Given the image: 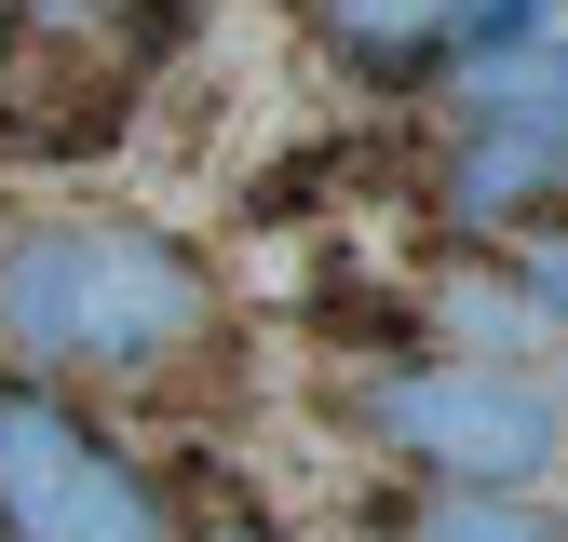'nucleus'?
Masks as SVG:
<instances>
[{"label": "nucleus", "instance_id": "nucleus-3", "mask_svg": "<svg viewBox=\"0 0 568 542\" xmlns=\"http://www.w3.org/2000/svg\"><path fill=\"white\" fill-rule=\"evenodd\" d=\"M0 542H176L163 489L54 380H0Z\"/></svg>", "mask_w": 568, "mask_h": 542}, {"label": "nucleus", "instance_id": "nucleus-7", "mask_svg": "<svg viewBox=\"0 0 568 542\" xmlns=\"http://www.w3.org/2000/svg\"><path fill=\"white\" fill-rule=\"evenodd\" d=\"M474 109H501V122H568V41H515L501 68H487Z\"/></svg>", "mask_w": 568, "mask_h": 542}, {"label": "nucleus", "instance_id": "nucleus-5", "mask_svg": "<svg viewBox=\"0 0 568 542\" xmlns=\"http://www.w3.org/2000/svg\"><path fill=\"white\" fill-rule=\"evenodd\" d=\"M312 28L338 68H366V82H406V68H434L460 41V0H312Z\"/></svg>", "mask_w": 568, "mask_h": 542}, {"label": "nucleus", "instance_id": "nucleus-4", "mask_svg": "<svg viewBox=\"0 0 568 542\" xmlns=\"http://www.w3.org/2000/svg\"><path fill=\"white\" fill-rule=\"evenodd\" d=\"M541 203H568V122H501V109H474L460 150H447V231L501 244V231L541 218Z\"/></svg>", "mask_w": 568, "mask_h": 542}, {"label": "nucleus", "instance_id": "nucleus-8", "mask_svg": "<svg viewBox=\"0 0 568 542\" xmlns=\"http://www.w3.org/2000/svg\"><path fill=\"white\" fill-rule=\"evenodd\" d=\"M501 258H515V299L568 325V218H528V231H501Z\"/></svg>", "mask_w": 568, "mask_h": 542}, {"label": "nucleus", "instance_id": "nucleus-6", "mask_svg": "<svg viewBox=\"0 0 568 542\" xmlns=\"http://www.w3.org/2000/svg\"><path fill=\"white\" fill-rule=\"evenodd\" d=\"M406 542H568V515L541 489H419Z\"/></svg>", "mask_w": 568, "mask_h": 542}, {"label": "nucleus", "instance_id": "nucleus-10", "mask_svg": "<svg viewBox=\"0 0 568 542\" xmlns=\"http://www.w3.org/2000/svg\"><path fill=\"white\" fill-rule=\"evenodd\" d=\"M217 542H257V529H217Z\"/></svg>", "mask_w": 568, "mask_h": 542}, {"label": "nucleus", "instance_id": "nucleus-2", "mask_svg": "<svg viewBox=\"0 0 568 542\" xmlns=\"http://www.w3.org/2000/svg\"><path fill=\"white\" fill-rule=\"evenodd\" d=\"M352 421L366 448H393L406 474H434V489H541V461L568 448V406L501 367V353H434V367H393L352 393Z\"/></svg>", "mask_w": 568, "mask_h": 542}, {"label": "nucleus", "instance_id": "nucleus-9", "mask_svg": "<svg viewBox=\"0 0 568 542\" xmlns=\"http://www.w3.org/2000/svg\"><path fill=\"white\" fill-rule=\"evenodd\" d=\"M14 14H28L41 41H82V28H109V14H135V0H14Z\"/></svg>", "mask_w": 568, "mask_h": 542}, {"label": "nucleus", "instance_id": "nucleus-1", "mask_svg": "<svg viewBox=\"0 0 568 542\" xmlns=\"http://www.w3.org/2000/svg\"><path fill=\"white\" fill-rule=\"evenodd\" d=\"M217 339V271L203 244H176L163 218L122 203H68V218H14L0 231V353L28 380H150L176 353Z\"/></svg>", "mask_w": 568, "mask_h": 542}]
</instances>
